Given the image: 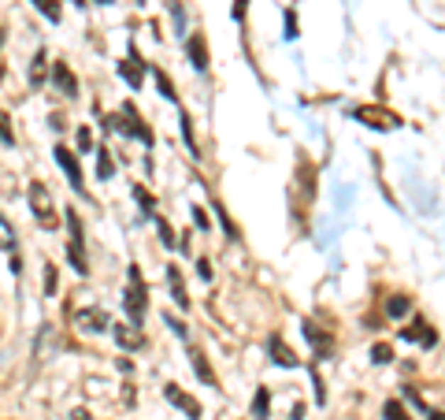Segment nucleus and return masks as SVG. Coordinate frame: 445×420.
I'll use <instances>...</instances> for the list:
<instances>
[{
    "label": "nucleus",
    "mask_w": 445,
    "mask_h": 420,
    "mask_svg": "<svg viewBox=\"0 0 445 420\" xmlns=\"http://www.w3.org/2000/svg\"><path fill=\"white\" fill-rule=\"evenodd\" d=\"M253 416H256V420H268V416H271V394H268V387H256V398H253Z\"/></svg>",
    "instance_id": "dca6fc26"
},
{
    "label": "nucleus",
    "mask_w": 445,
    "mask_h": 420,
    "mask_svg": "<svg viewBox=\"0 0 445 420\" xmlns=\"http://www.w3.org/2000/svg\"><path fill=\"white\" fill-rule=\"evenodd\" d=\"M427 420H445V413H431V416H427Z\"/></svg>",
    "instance_id": "c9c22d12"
},
{
    "label": "nucleus",
    "mask_w": 445,
    "mask_h": 420,
    "mask_svg": "<svg viewBox=\"0 0 445 420\" xmlns=\"http://www.w3.org/2000/svg\"><path fill=\"white\" fill-rule=\"evenodd\" d=\"M71 420H89V413H86V409H75V413H71Z\"/></svg>",
    "instance_id": "f704fd0d"
},
{
    "label": "nucleus",
    "mask_w": 445,
    "mask_h": 420,
    "mask_svg": "<svg viewBox=\"0 0 445 420\" xmlns=\"http://www.w3.org/2000/svg\"><path fill=\"white\" fill-rule=\"evenodd\" d=\"M45 294H56V268L45 264Z\"/></svg>",
    "instance_id": "c85d7f7f"
},
{
    "label": "nucleus",
    "mask_w": 445,
    "mask_h": 420,
    "mask_svg": "<svg viewBox=\"0 0 445 420\" xmlns=\"http://www.w3.org/2000/svg\"><path fill=\"white\" fill-rule=\"evenodd\" d=\"M182 134H186L189 153H193V156H201V149H197V141H193V131H189V116H186V112H182Z\"/></svg>",
    "instance_id": "bb28decb"
},
{
    "label": "nucleus",
    "mask_w": 445,
    "mask_h": 420,
    "mask_svg": "<svg viewBox=\"0 0 445 420\" xmlns=\"http://www.w3.org/2000/svg\"><path fill=\"white\" fill-rule=\"evenodd\" d=\"M189 60H193V68H197V71H204V68H208V48H204V38H201V34H193V38H189Z\"/></svg>",
    "instance_id": "4468645a"
},
{
    "label": "nucleus",
    "mask_w": 445,
    "mask_h": 420,
    "mask_svg": "<svg viewBox=\"0 0 445 420\" xmlns=\"http://www.w3.org/2000/svg\"><path fill=\"white\" fill-rule=\"evenodd\" d=\"M134 198H138V201L145 205V208H141L145 216H153V212H156V201H153V193H148L145 186H134Z\"/></svg>",
    "instance_id": "412c9836"
},
{
    "label": "nucleus",
    "mask_w": 445,
    "mask_h": 420,
    "mask_svg": "<svg viewBox=\"0 0 445 420\" xmlns=\"http://www.w3.org/2000/svg\"><path fill=\"white\" fill-rule=\"evenodd\" d=\"M115 343H119L123 350H138V346H141L138 324H119V328H115Z\"/></svg>",
    "instance_id": "f8f14e48"
},
{
    "label": "nucleus",
    "mask_w": 445,
    "mask_h": 420,
    "mask_svg": "<svg viewBox=\"0 0 445 420\" xmlns=\"http://www.w3.org/2000/svg\"><path fill=\"white\" fill-rule=\"evenodd\" d=\"M97 4H108V0H97Z\"/></svg>",
    "instance_id": "4c0bfd02"
},
{
    "label": "nucleus",
    "mask_w": 445,
    "mask_h": 420,
    "mask_svg": "<svg viewBox=\"0 0 445 420\" xmlns=\"http://www.w3.org/2000/svg\"><path fill=\"white\" fill-rule=\"evenodd\" d=\"M156 86H160V93L167 97V101H178V97H175V90H171V78L163 75V71H156Z\"/></svg>",
    "instance_id": "393cba45"
},
{
    "label": "nucleus",
    "mask_w": 445,
    "mask_h": 420,
    "mask_svg": "<svg viewBox=\"0 0 445 420\" xmlns=\"http://www.w3.org/2000/svg\"><path fill=\"white\" fill-rule=\"evenodd\" d=\"M197 271H201V279H211V264H208V261L197 264Z\"/></svg>",
    "instance_id": "72a5a7b5"
},
{
    "label": "nucleus",
    "mask_w": 445,
    "mask_h": 420,
    "mask_svg": "<svg viewBox=\"0 0 445 420\" xmlns=\"http://www.w3.org/2000/svg\"><path fill=\"white\" fill-rule=\"evenodd\" d=\"M193 223H197V227H201V231H208V216L201 212V208H193Z\"/></svg>",
    "instance_id": "2f4dec72"
},
{
    "label": "nucleus",
    "mask_w": 445,
    "mask_h": 420,
    "mask_svg": "<svg viewBox=\"0 0 445 420\" xmlns=\"http://www.w3.org/2000/svg\"><path fill=\"white\" fill-rule=\"evenodd\" d=\"M245 4H249V0H234V19H238V23L245 19Z\"/></svg>",
    "instance_id": "473e14b6"
},
{
    "label": "nucleus",
    "mask_w": 445,
    "mask_h": 420,
    "mask_svg": "<svg viewBox=\"0 0 445 420\" xmlns=\"http://www.w3.org/2000/svg\"><path fill=\"white\" fill-rule=\"evenodd\" d=\"M30 212H34L38 223H45V227H56V212H53V201H48V190L45 183H30Z\"/></svg>",
    "instance_id": "7ed1b4c3"
},
{
    "label": "nucleus",
    "mask_w": 445,
    "mask_h": 420,
    "mask_svg": "<svg viewBox=\"0 0 445 420\" xmlns=\"http://www.w3.org/2000/svg\"><path fill=\"white\" fill-rule=\"evenodd\" d=\"M371 361H375V365H386V361H393V350H390L386 343H378V346L371 350Z\"/></svg>",
    "instance_id": "b1692460"
},
{
    "label": "nucleus",
    "mask_w": 445,
    "mask_h": 420,
    "mask_svg": "<svg viewBox=\"0 0 445 420\" xmlns=\"http://www.w3.org/2000/svg\"><path fill=\"white\" fill-rule=\"evenodd\" d=\"M189 361H193V368H197V376H201L208 387H216V376H211V368H208V361H204L201 350H189Z\"/></svg>",
    "instance_id": "f3484780"
},
{
    "label": "nucleus",
    "mask_w": 445,
    "mask_h": 420,
    "mask_svg": "<svg viewBox=\"0 0 445 420\" xmlns=\"http://www.w3.org/2000/svg\"><path fill=\"white\" fill-rule=\"evenodd\" d=\"M304 335H308V343L312 346H316V353H319V357H331V350H334V343H331V338H326L316 324H312V320H308V324H304Z\"/></svg>",
    "instance_id": "9b49d317"
},
{
    "label": "nucleus",
    "mask_w": 445,
    "mask_h": 420,
    "mask_svg": "<svg viewBox=\"0 0 445 420\" xmlns=\"http://www.w3.org/2000/svg\"><path fill=\"white\" fill-rule=\"evenodd\" d=\"M0 249H15V227L4 220V212H0Z\"/></svg>",
    "instance_id": "a211bd4d"
},
{
    "label": "nucleus",
    "mask_w": 445,
    "mask_h": 420,
    "mask_svg": "<svg viewBox=\"0 0 445 420\" xmlns=\"http://www.w3.org/2000/svg\"><path fill=\"white\" fill-rule=\"evenodd\" d=\"M160 235H163V246L171 249V246H175V231H171V223H167V220H160Z\"/></svg>",
    "instance_id": "c756f323"
},
{
    "label": "nucleus",
    "mask_w": 445,
    "mask_h": 420,
    "mask_svg": "<svg viewBox=\"0 0 445 420\" xmlns=\"http://www.w3.org/2000/svg\"><path fill=\"white\" fill-rule=\"evenodd\" d=\"M0 141L4 145H15V134H11V126H8V116L0 112Z\"/></svg>",
    "instance_id": "cd10ccee"
},
{
    "label": "nucleus",
    "mask_w": 445,
    "mask_h": 420,
    "mask_svg": "<svg viewBox=\"0 0 445 420\" xmlns=\"http://www.w3.org/2000/svg\"><path fill=\"white\" fill-rule=\"evenodd\" d=\"M286 38H297V15L286 11Z\"/></svg>",
    "instance_id": "7c9ffc66"
},
{
    "label": "nucleus",
    "mask_w": 445,
    "mask_h": 420,
    "mask_svg": "<svg viewBox=\"0 0 445 420\" xmlns=\"http://www.w3.org/2000/svg\"><path fill=\"white\" fill-rule=\"evenodd\" d=\"M56 160H60V168L67 171V183H71L78 193L86 190V179H82V168H78V160L71 156V149H67V145H56Z\"/></svg>",
    "instance_id": "423d86ee"
},
{
    "label": "nucleus",
    "mask_w": 445,
    "mask_h": 420,
    "mask_svg": "<svg viewBox=\"0 0 445 420\" xmlns=\"http://www.w3.org/2000/svg\"><path fill=\"white\" fill-rule=\"evenodd\" d=\"M75 4H86V0H75Z\"/></svg>",
    "instance_id": "e433bc0d"
},
{
    "label": "nucleus",
    "mask_w": 445,
    "mask_h": 420,
    "mask_svg": "<svg viewBox=\"0 0 445 420\" xmlns=\"http://www.w3.org/2000/svg\"><path fill=\"white\" fill-rule=\"evenodd\" d=\"M34 8L45 15L48 23H60V4H56V0H34Z\"/></svg>",
    "instance_id": "6ab92c4d"
},
{
    "label": "nucleus",
    "mask_w": 445,
    "mask_h": 420,
    "mask_svg": "<svg viewBox=\"0 0 445 420\" xmlns=\"http://www.w3.org/2000/svg\"><path fill=\"white\" fill-rule=\"evenodd\" d=\"M163 394H167V402H171V406H178V409H182L186 416H201V402H197V398H189L186 391H182V387H178V383H167V387H163Z\"/></svg>",
    "instance_id": "39448f33"
},
{
    "label": "nucleus",
    "mask_w": 445,
    "mask_h": 420,
    "mask_svg": "<svg viewBox=\"0 0 445 420\" xmlns=\"http://www.w3.org/2000/svg\"><path fill=\"white\" fill-rule=\"evenodd\" d=\"M119 75L126 78V86H130V90H138V86H141V78H145V63L138 60V53L119 63Z\"/></svg>",
    "instance_id": "9d476101"
},
{
    "label": "nucleus",
    "mask_w": 445,
    "mask_h": 420,
    "mask_svg": "<svg viewBox=\"0 0 445 420\" xmlns=\"http://www.w3.org/2000/svg\"><path fill=\"white\" fill-rule=\"evenodd\" d=\"M45 75H48V53L41 48V53L30 60V86L41 90V86H45Z\"/></svg>",
    "instance_id": "ddd939ff"
},
{
    "label": "nucleus",
    "mask_w": 445,
    "mask_h": 420,
    "mask_svg": "<svg viewBox=\"0 0 445 420\" xmlns=\"http://www.w3.org/2000/svg\"><path fill=\"white\" fill-rule=\"evenodd\" d=\"M167 279H171V298L178 309H189V298H186V286H182V276H178V268H167Z\"/></svg>",
    "instance_id": "2eb2a0df"
},
{
    "label": "nucleus",
    "mask_w": 445,
    "mask_h": 420,
    "mask_svg": "<svg viewBox=\"0 0 445 420\" xmlns=\"http://www.w3.org/2000/svg\"><path fill=\"white\" fill-rule=\"evenodd\" d=\"M53 82H56V90H60L63 97H75V93H78V78L71 75L67 63H56V68H53Z\"/></svg>",
    "instance_id": "6e6552de"
},
{
    "label": "nucleus",
    "mask_w": 445,
    "mask_h": 420,
    "mask_svg": "<svg viewBox=\"0 0 445 420\" xmlns=\"http://www.w3.org/2000/svg\"><path fill=\"white\" fill-rule=\"evenodd\" d=\"M75 328H82V331H108L111 328V320H108V313L104 309H97V305H93V309H78L75 313Z\"/></svg>",
    "instance_id": "20e7f679"
},
{
    "label": "nucleus",
    "mask_w": 445,
    "mask_h": 420,
    "mask_svg": "<svg viewBox=\"0 0 445 420\" xmlns=\"http://www.w3.org/2000/svg\"><path fill=\"white\" fill-rule=\"evenodd\" d=\"M78 149H82V153H93V134H89V126H78Z\"/></svg>",
    "instance_id": "a878e982"
},
{
    "label": "nucleus",
    "mask_w": 445,
    "mask_h": 420,
    "mask_svg": "<svg viewBox=\"0 0 445 420\" xmlns=\"http://www.w3.org/2000/svg\"><path fill=\"white\" fill-rule=\"evenodd\" d=\"M268 350H271V361H275V365H282V368H297L293 350H290L278 335H271V338H268Z\"/></svg>",
    "instance_id": "1a4fd4ad"
},
{
    "label": "nucleus",
    "mask_w": 445,
    "mask_h": 420,
    "mask_svg": "<svg viewBox=\"0 0 445 420\" xmlns=\"http://www.w3.org/2000/svg\"><path fill=\"white\" fill-rule=\"evenodd\" d=\"M383 416L386 420H408V413H405V406H401V402H386V406H383Z\"/></svg>",
    "instance_id": "4be33fe9"
},
{
    "label": "nucleus",
    "mask_w": 445,
    "mask_h": 420,
    "mask_svg": "<svg viewBox=\"0 0 445 420\" xmlns=\"http://www.w3.org/2000/svg\"><path fill=\"white\" fill-rule=\"evenodd\" d=\"M67 227H71V242H67V257L78 276H89V261H86V242H82V220L75 208H67Z\"/></svg>",
    "instance_id": "f03ea898"
},
{
    "label": "nucleus",
    "mask_w": 445,
    "mask_h": 420,
    "mask_svg": "<svg viewBox=\"0 0 445 420\" xmlns=\"http://www.w3.org/2000/svg\"><path fill=\"white\" fill-rule=\"evenodd\" d=\"M401 338H405V343H419V346H427V350L438 343V335L431 331V324H427V320H412V328H405Z\"/></svg>",
    "instance_id": "0eeeda50"
},
{
    "label": "nucleus",
    "mask_w": 445,
    "mask_h": 420,
    "mask_svg": "<svg viewBox=\"0 0 445 420\" xmlns=\"http://www.w3.org/2000/svg\"><path fill=\"white\" fill-rule=\"evenodd\" d=\"M123 305H126V313H130V320L141 328V320H145V309H148V290H145V279H141V271H138V264L130 268V290H126V298H123Z\"/></svg>",
    "instance_id": "f257e3e1"
},
{
    "label": "nucleus",
    "mask_w": 445,
    "mask_h": 420,
    "mask_svg": "<svg viewBox=\"0 0 445 420\" xmlns=\"http://www.w3.org/2000/svg\"><path fill=\"white\" fill-rule=\"evenodd\" d=\"M386 313H390L393 320H397V316H405V313H408V298H405V294H397V298H390V305H386Z\"/></svg>",
    "instance_id": "5701e85b"
},
{
    "label": "nucleus",
    "mask_w": 445,
    "mask_h": 420,
    "mask_svg": "<svg viewBox=\"0 0 445 420\" xmlns=\"http://www.w3.org/2000/svg\"><path fill=\"white\" fill-rule=\"evenodd\" d=\"M111 171H115L111 153H108V149H101V156H97V175H101V179H111Z\"/></svg>",
    "instance_id": "aec40b11"
}]
</instances>
